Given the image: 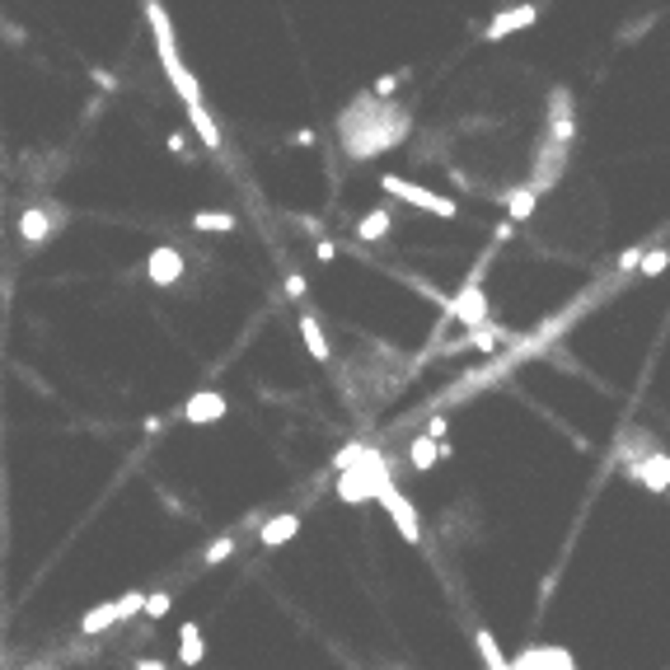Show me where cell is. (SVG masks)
<instances>
[{
	"mask_svg": "<svg viewBox=\"0 0 670 670\" xmlns=\"http://www.w3.org/2000/svg\"><path fill=\"white\" fill-rule=\"evenodd\" d=\"M408 113L389 99H375V94H362L347 113L338 118L342 132V151L352 160H375L380 151H394V145L408 136Z\"/></svg>",
	"mask_w": 670,
	"mask_h": 670,
	"instance_id": "obj_1",
	"label": "cell"
},
{
	"mask_svg": "<svg viewBox=\"0 0 670 670\" xmlns=\"http://www.w3.org/2000/svg\"><path fill=\"white\" fill-rule=\"evenodd\" d=\"M145 19H151V34H155V47H160V66H165V75L174 80V90H178V99H183V108H188V113H202V85H198V75L183 66V57H178L174 24H169L165 5H160V0H145Z\"/></svg>",
	"mask_w": 670,
	"mask_h": 670,
	"instance_id": "obj_2",
	"label": "cell"
},
{
	"mask_svg": "<svg viewBox=\"0 0 670 670\" xmlns=\"http://www.w3.org/2000/svg\"><path fill=\"white\" fill-rule=\"evenodd\" d=\"M385 487H389V464H385L380 450H366L362 464H352V469L338 473V502H347V506L380 502Z\"/></svg>",
	"mask_w": 670,
	"mask_h": 670,
	"instance_id": "obj_3",
	"label": "cell"
},
{
	"mask_svg": "<svg viewBox=\"0 0 670 670\" xmlns=\"http://www.w3.org/2000/svg\"><path fill=\"white\" fill-rule=\"evenodd\" d=\"M487 258H493V249L483 253L479 272H469V277H464L460 296H455V300L446 305V323H464L469 333H473V329H483V323H487V296H483V268H487Z\"/></svg>",
	"mask_w": 670,
	"mask_h": 670,
	"instance_id": "obj_4",
	"label": "cell"
},
{
	"mask_svg": "<svg viewBox=\"0 0 670 670\" xmlns=\"http://www.w3.org/2000/svg\"><path fill=\"white\" fill-rule=\"evenodd\" d=\"M380 188L389 192V198H399V202H408V206L427 211V216H440V221H455V216H460L455 198H440V192L422 188V183H408V178H399V174H385V178H380Z\"/></svg>",
	"mask_w": 670,
	"mask_h": 670,
	"instance_id": "obj_5",
	"label": "cell"
},
{
	"mask_svg": "<svg viewBox=\"0 0 670 670\" xmlns=\"http://www.w3.org/2000/svg\"><path fill=\"white\" fill-rule=\"evenodd\" d=\"M567 151L572 145H558V141H539V151H534V169H530V188L534 192H549V188H558V178L567 169Z\"/></svg>",
	"mask_w": 670,
	"mask_h": 670,
	"instance_id": "obj_6",
	"label": "cell"
},
{
	"mask_svg": "<svg viewBox=\"0 0 670 670\" xmlns=\"http://www.w3.org/2000/svg\"><path fill=\"white\" fill-rule=\"evenodd\" d=\"M544 118H549V141H558V145H572L577 141V104H572V94L558 85L549 94V108H544Z\"/></svg>",
	"mask_w": 670,
	"mask_h": 670,
	"instance_id": "obj_7",
	"label": "cell"
},
{
	"mask_svg": "<svg viewBox=\"0 0 670 670\" xmlns=\"http://www.w3.org/2000/svg\"><path fill=\"white\" fill-rule=\"evenodd\" d=\"M230 413V399L221 394V389H198V394H188L183 408H178V417L188 422V427H211V422H221Z\"/></svg>",
	"mask_w": 670,
	"mask_h": 670,
	"instance_id": "obj_8",
	"label": "cell"
},
{
	"mask_svg": "<svg viewBox=\"0 0 670 670\" xmlns=\"http://www.w3.org/2000/svg\"><path fill=\"white\" fill-rule=\"evenodd\" d=\"M178 277H183V253H178L174 244H155V249L145 253V282L151 286H178Z\"/></svg>",
	"mask_w": 670,
	"mask_h": 670,
	"instance_id": "obj_9",
	"label": "cell"
},
{
	"mask_svg": "<svg viewBox=\"0 0 670 670\" xmlns=\"http://www.w3.org/2000/svg\"><path fill=\"white\" fill-rule=\"evenodd\" d=\"M380 506L389 511V520H394V526H399V534L408 539V544H422V526H417V511H413V502H408V497L399 493L394 483H389L385 493H380Z\"/></svg>",
	"mask_w": 670,
	"mask_h": 670,
	"instance_id": "obj_10",
	"label": "cell"
},
{
	"mask_svg": "<svg viewBox=\"0 0 670 670\" xmlns=\"http://www.w3.org/2000/svg\"><path fill=\"white\" fill-rule=\"evenodd\" d=\"M628 479L643 483L647 493H666V487H670V455L666 450H651L647 460H633L628 464Z\"/></svg>",
	"mask_w": 670,
	"mask_h": 670,
	"instance_id": "obj_11",
	"label": "cell"
},
{
	"mask_svg": "<svg viewBox=\"0 0 670 670\" xmlns=\"http://www.w3.org/2000/svg\"><path fill=\"white\" fill-rule=\"evenodd\" d=\"M534 19H539V5H511V10H502L497 19L483 28V38L487 43H502L506 34H520V28H530Z\"/></svg>",
	"mask_w": 670,
	"mask_h": 670,
	"instance_id": "obj_12",
	"label": "cell"
},
{
	"mask_svg": "<svg viewBox=\"0 0 670 670\" xmlns=\"http://www.w3.org/2000/svg\"><path fill=\"white\" fill-rule=\"evenodd\" d=\"M66 216H61L57 206H34V211H24L19 216V235H24V244H47V235H52V225H61Z\"/></svg>",
	"mask_w": 670,
	"mask_h": 670,
	"instance_id": "obj_13",
	"label": "cell"
},
{
	"mask_svg": "<svg viewBox=\"0 0 670 670\" xmlns=\"http://www.w3.org/2000/svg\"><path fill=\"white\" fill-rule=\"evenodd\" d=\"M296 534H300V516H296V511H277L272 520H263L258 544H263V549H282V544H291Z\"/></svg>",
	"mask_w": 670,
	"mask_h": 670,
	"instance_id": "obj_14",
	"label": "cell"
},
{
	"mask_svg": "<svg viewBox=\"0 0 670 670\" xmlns=\"http://www.w3.org/2000/svg\"><path fill=\"white\" fill-rule=\"evenodd\" d=\"M202 657H206V643H202V624L198 619H188V624H178V666H202Z\"/></svg>",
	"mask_w": 670,
	"mask_h": 670,
	"instance_id": "obj_15",
	"label": "cell"
},
{
	"mask_svg": "<svg viewBox=\"0 0 670 670\" xmlns=\"http://www.w3.org/2000/svg\"><path fill=\"white\" fill-rule=\"evenodd\" d=\"M108 628H118V600H104V604H94V610L80 614V633L85 637L108 633Z\"/></svg>",
	"mask_w": 670,
	"mask_h": 670,
	"instance_id": "obj_16",
	"label": "cell"
},
{
	"mask_svg": "<svg viewBox=\"0 0 670 670\" xmlns=\"http://www.w3.org/2000/svg\"><path fill=\"white\" fill-rule=\"evenodd\" d=\"M534 202H539V192H534L530 183H520V188H506V192H502L506 221H526V216H534Z\"/></svg>",
	"mask_w": 670,
	"mask_h": 670,
	"instance_id": "obj_17",
	"label": "cell"
},
{
	"mask_svg": "<svg viewBox=\"0 0 670 670\" xmlns=\"http://www.w3.org/2000/svg\"><path fill=\"white\" fill-rule=\"evenodd\" d=\"M235 225H239L235 211H198L192 216V230H202V235H230Z\"/></svg>",
	"mask_w": 670,
	"mask_h": 670,
	"instance_id": "obj_18",
	"label": "cell"
},
{
	"mask_svg": "<svg viewBox=\"0 0 670 670\" xmlns=\"http://www.w3.org/2000/svg\"><path fill=\"white\" fill-rule=\"evenodd\" d=\"M300 338H305V347H309V356L315 362H329V338H323V329H319V319L315 315H300Z\"/></svg>",
	"mask_w": 670,
	"mask_h": 670,
	"instance_id": "obj_19",
	"label": "cell"
},
{
	"mask_svg": "<svg viewBox=\"0 0 670 670\" xmlns=\"http://www.w3.org/2000/svg\"><path fill=\"white\" fill-rule=\"evenodd\" d=\"M436 455H440V446H436L427 432H422V436H413V446H408V464H413L417 473H427V469L436 464Z\"/></svg>",
	"mask_w": 670,
	"mask_h": 670,
	"instance_id": "obj_20",
	"label": "cell"
},
{
	"mask_svg": "<svg viewBox=\"0 0 670 670\" xmlns=\"http://www.w3.org/2000/svg\"><path fill=\"white\" fill-rule=\"evenodd\" d=\"M385 235H389V211L385 206H375V211H366V216L356 221V239L375 244V239H385Z\"/></svg>",
	"mask_w": 670,
	"mask_h": 670,
	"instance_id": "obj_21",
	"label": "cell"
},
{
	"mask_svg": "<svg viewBox=\"0 0 670 670\" xmlns=\"http://www.w3.org/2000/svg\"><path fill=\"white\" fill-rule=\"evenodd\" d=\"M145 600H151V596H145L141 586H132V591H122V596H118V624H132L136 614H145Z\"/></svg>",
	"mask_w": 670,
	"mask_h": 670,
	"instance_id": "obj_22",
	"label": "cell"
},
{
	"mask_svg": "<svg viewBox=\"0 0 670 670\" xmlns=\"http://www.w3.org/2000/svg\"><path fill=\"white\" fill-rule=\"evenodd\" d=\"M506 342V329H493V323H483V329H473L469 338H464V347H473V352H493V347H502Z\"/></svg>",
	"mask_w": 670,
	"mask_h": 670,
	"instance_id": "obj_23",
	"label": "cell"
},
{
	"mask_svg": "<svg viewBox=\"0 0 670 670\" xmlns=\"http://www.w3.org/2000/svg\"><path fill=\"white\" fill-rule=\"evenodd\" d=\"M230 553H235V534H221V539H211V544H206L202 558H206V567H216V563L230 558Z\"/></svg>",
	"mask_w": 670,
	"mask_h": 670,
	"instance_id": "obj_24",
	"label": "cell"
},
{
	"mask_svg": "<svg viewBox=\"0 0 670 670\" xmlns=\"http://www.w3.org/2000/svg\"><path fill=\"white\" fill-rule=\"evenodd\" d=\"M670 268V253L666 249H647V258H643V277H661Z\"/></svg>",
	"mask_w": 670,
	"mask_h": 670,
	"instance_id": "obj_25",
	"label": "cell"
},
{
	"mask_svg": "<svg viewBox=\"0 0 670 670\" xmlns=\"http://www.w3.org/2000/svg\"><path fill=\"white\" fill-rule=\"evenodd\" d=\"M169 604H174V596H169V591H151V600H145V619H165V614H169Z\"/></svg>",
	"mask_w": 670,
	"mask_h": 670,
	"instance_id": "obj_26",
	"label": "cell"
},
{
	"mask_svg": "<svg viewBox=\"0 0 670 670\" xmlns=\"http://www.w3.org/2000/svg\"><path fill=\"white\" fill-rule=\"evenodd\" d=\"M403 75H408V71H399V75H380V80H375V99H389V94H399Z\"/></svg>",
	"mask_w": 670,
	"mask_h": 670,
	"instance_id": "obj_27",
	"label": "cell"
},
{
	"mask_svg": "<svg viewBox=\"0 0 670 670\" xmlns=\"http://www.w3.org/2000/svg\"><path fill=\"white\" fill-rule=\"evenodd\" d=\"M643 258H647V249H624V253H619V272H633V268H643Z\"/></svg>",
	"mask_w": 670,
	"mask_h": 670,
	"instance_id": "obj_28",
	"label": "cell"
},
{
	"mask_svg": "<svg viewBox=\"0 0 670 670\" xmlns=\"http://www.w3.org/2000/svg\"><path fill=\"white\" fill-rule=\"evenodd\" d=\"M286 296H291V300H305V277H300V272L286 277Z\"/></svg>",
	"mask_w": 670,
	"mask_h": 670,
	"instance_id": "obj_29",
	"label": "cell"
},
{
	"mask_svg": "<svg viewBox=\"0 0 670 670\" xmlns=\"http://www.w3.org/2000/svg\"><path fill=\"white\" fill-rule=\"evenodd\" d=\"M315 258H319V263H333V258H338V244H333V239H319V244H315Z\"/></svg>",
	"mask_w": 670,
	"mask_h": 670,
	"instance_id": "obj_30",
	"label": "cell"
},
{
	"mask_svg": "<svg viewBox=\"0 0 670 670\" xmlns=\"http://www.w3.org/2000/svg\"><path fill=\"white\" fill-rule=\"evenodd\" d=\"M651 24H657V19H651V14H647V19H637V24L628 28V34H619V38H624V43H633V38H643V34H647Z\"/></svg>",
	"mask_w": 670,
	"mask_h": 670,
	"instance_id": "obj_31",
	"label": "cell"
},
{
	"mask_svg": "<svg viewBox=\"0 0 670 670\" xmlns=\"http://www.w3.org/2000/svg\"><path fill=\"white\" fill-rule=\"evenodd\" d=\"M165 145H169V151H174V155H183V151H188V141H183V132H169V136H165Z\"/></svg>",
	"mask_w": 670,
	"mask_h": 670,
	"instance_id": "obj_32",
	"label": "cell"
},
{
	"mask_svg": "<svg viewBox=\"0 0 670 670\" xmlns=\"http://www.w3.org/2000/svg\"><path fill=\"white\" fill-rule=\"evenodd\" d=\"M427 436H432V440L446 436V417H432V422H427Z\"/></svg>",
	"mask_w": 670,
	"mask_h": 670,
	"instance_id": "obj_33",
	"label": "cell"
},
{
	"mask_svg": "<svg viewBox=\"0 0 670 670\" xmlns=\"http://www.w3.org/2000/svg\"><path fill=\"white\" fill-rule=\"evenodd\" d=\"M511 235H516V221H502V225H497V244H506Z\"/></svg>",
	"mask_w": 670,
	"mask_h": 670,
	"instance_id": "obj_34",
	"label": "cell"
},
{
	"mask_svg": "<svg viewBox=\"0 0 670 670\" xmlns=\"http://www.w3.org/2000/svg\"><path fill=\"white\" fill-rule=\"evenodd\" d=\"M90 75H94V85H104V90H113V85H118V80H113L108 71H90Z\"/></svg>",
	"mask_w": 670,
	"mask_h": 670,
	"instance_id": "obj_35",
	"label": "cell"
},
{
	"mask_svg": "<svg viewBox=\"0 0 670 670\" xmlns=\"http://www.w3.org/2000/svg\"><path fill=\"white\" fill-rule=\"evenodd\" d=\"M291 145H315V132L305 127V132H296V136H291Z\"/></svg>",
	"mask_w": 670,
	"mask_h": 670,
	"instance_id": "obj_36",
	"label": "cell"
},
{
	"mask_svg": "<svg viewBox=\"0 0 670 670\" xmlns=\"http://www.w3.org/2000/svg\"><path fill=\"white\" fill-rule=\"evenodd\" d=\"M136 670H169L165 661H151V657H145V661H136Z\"/></svg>",
	"mask_w": 670,
	"mask_h": 670,
	"instance_id": "obj_37",
	"label": "cell"
}]
</instances>
